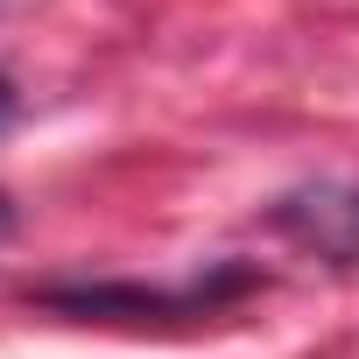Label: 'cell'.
I'll return each mask as SVG.
<instances>
[{
	"label": "cell",
	"mask_w": 359,
	"mask_h": 359,
	"mask_svg": "<svg viewBox=\"0 0 359 359\" xmlns=\"http://www.w3.org/2000/svg\"><path fill=\"white\" fill-rule=\"evenodd\" d=\"M15 106H22V99H15V85H8V78H0V134H8V127H15Z\"/></svg>",
	"instance_id": "3957f363"
},
{
	"label": "cell",
	"mask_w": 359,
	"mask_h": 359,
	"mask_svg": "<svg viewBox=\"0 0 359 359\" xmlns=\"http://www.w3.org/2000/svg\"><path fill=\"white\" fill-rule=\"evenodd\" d=\"M254 289L247 268H226L219 282H198V289H141V282H50L36 289L43 310H64V317H85V324H155V317H198V310H219L226 296Z\"/></svg>",
	"instance_id": "6da1fadb"
},
{
	"label": "cell",
	"mask_w": 359,
	"mask_h": 359,
	"mask_svg": "<svg viewBox=\"0 0 359 359\" xmlns=\"http://www.w3.org/2000/svg\"><path fill=\"white\" fill-rule=\"evenodd\" d=\"M268 226L338 275L359 268V184H303V191L275 198Z\"/></svg>",
	"instance_id": "7a4b0ae2"
},
{
	"label": "cell",
	"mask_w": 359,
	"mask_h": 359,
	"mask_svg": "<svg viewBox=\"0 0 359 359\" xmlns=\"http://www.w3.org/2000/svg\"><path fill=\"white\" fill-rule=\"evenodd\" d=\"M8 233H15V198L0 191V240H8Z\"/></svg>",
	"instance_id": "277c9868"
}]
</instances>
